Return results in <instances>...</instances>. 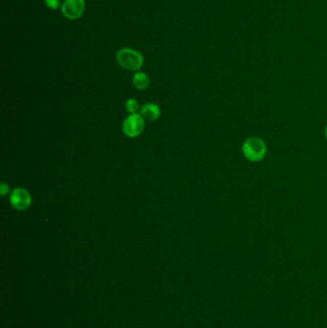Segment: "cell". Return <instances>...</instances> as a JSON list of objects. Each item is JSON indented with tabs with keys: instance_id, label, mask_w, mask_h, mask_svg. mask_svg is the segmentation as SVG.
Segmentation results:
<instances>
[{
	"instance_id": "obj_1",
	"label": "cell",
	"mask_w": 327,
	"mask_h": 328,
	"mask_svg": "<svg viewBox=\"0 0 327 328\" xmlns=\"http://www.w3.org/2000/svg\"><path fill=\"white\" fill-rule=\"evenodd\" d=\"M116 61L121 67L127 71H138L143 66L144 58L139 51L125 47L117 51Z\"/></svg>"
},
{
	"instance_id": "obj_2",
	"label": "cell",
	"mask_w": 327,
	"mask_h": 328,
	"mask_svg": "<svg viewBox=\"0 0 327 328\" xmlns=\"http://www.w3.org/2000/svg\"><path fill=\"white\" fill-rule=\"evenodd\" d=\"M243 154L250 161H259L266 155L265 143L258 137H249L243 144Z\"/></svg>"
},
{
	"instance_id": "obj_3",
	"label": "cell",
	"mask_w": 327,
	"mask_h": 328,
	"mask_svg": "<svg viewBox=\"0 0 327 328\" xmlns=\"http://www.w3.org/2000/svg\"><path fill=\"white\" fill-rule=\"evenodd\" d=\"M145 119L141 114H130L122 124V131L126 136L134 138L139 136L145 129Z\"/></svg>"
},
{
	"instance_id": "obj_4",
	"label": "cell",
	"mask_w": 327,
	"mask_h": 328,
	"mask_svg": "<svg viewBox=\"0 0 327 328\" xmlns=\"http://www.w3.org/2000/svg\"><path fill=\"white\" fill-rule=\"evenodd\" d=\"M86 10L85 0H63L61 12L69 20H76L84 15Z\"/></svg>"
},
{
	"instance_id": "obj_5",
	"label": "cell",
	"mask_w": 327,
	"mask_h": 328,
	"mask_svg": "<svg viewBox=\"0 0 327 328\" xmlns=\"http://www.w3.org/2000/svg\"><path fill=\"white\" fill-rule=\"evenodd\" d=\"M11 205L18 211H24L30 207L32 203V197L30 193L22 188L14 189L10 195Z\"/></svg>"
},
{
	"instance_id": "obj_6",
	"label": "cell",
	"mask_w": 327,
	"mask_h": 328,
	"mask_svg": "<svg viewBox=\"0 0 327 328\" xmlns=\"http://www.w3.org/2000/svg\"><path fill=\"white\" fill-rule=\"evenodd\" d=\"M160 108L154 103L144 104L141 108V115L148 121H156L160 118Z\"/></svg>"
},
{
	"instance_id": "obj_7",
	"label": "cell",
	"mask_w": 327,
	"mask_h": 328,
	"mask_svg": "<svg viewBox=\"0 0 327 328\" xmlns=\"http://www.w3.org/2000/svg\"><path fill=\"white\" fill-rule=\"evenodd\" d=\"M133 84L138 90H144L150 86V78L144 72H136L133 77Z\"/></svg>"
},
{
	"instance_id": "obj_8",
	"label": "cell",
	"mask_w": 327,
	"mask_h": 328,
	"mask_svg": "<svg viewBox=\"0 0 327 328\" xmlns=\"http://www.w3.org/2000/svg\"><path fill=\"white\" fill-rule=\"evenodd\" d=\"M125 109L130 114H135L138 112V110H141V107L135 99H129L125 104Z\"/></svg>"
},
{
	"instance_id": "obj_9",
	"label": "cell",
	"mask_w": 327,
	"mask_h": 328,
	"mask_svg": "<svg viewBox=\"0 0 327 328\" xmlns=\"http://www.w3.org/2000/svg\"><path fill=\"white\" fill-rule=\"evenodd\" d=\"M47 7L51 10H58L62 7V0H44Z\"/></svg>"
},
{
	"instance_id": "obj_10",
	"label": "cell",
	"mask_w": 327,
	"mask_h": 328,
	"mask_svg": "<svg viewBox=\"0 0 327 328\" xmlns=\"http://www.w3.org/2000/svg\"><path fill=\"white\" fill-rule=\"evenodd\" d=\"M9 185L6 184L5 182H2L0 185V194L2 197H5L9 193Z\"/></svg>"
},
{
	"instance_id": "obj_11",
	"label": "cell",
	"mask_w": 327,
	"mask_h": 328,
	"mask_svg": "<svg viewBox=\"0 0 327 328\" xmlns=\"http://www.w3.org/2000/svg\"><path fill=\"white\" fill-rule=\"evenodd\" d=\"M325 135H326V138H327V126H326V131H325Z\"/></svg>"
}]
</instances>
